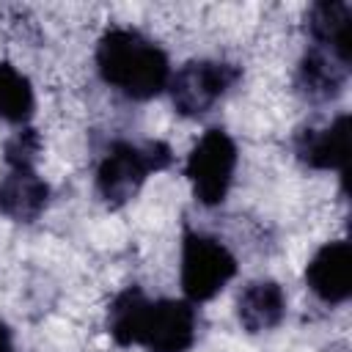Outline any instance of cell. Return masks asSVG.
<instances>
[{
  "mask_svg": "<svg viewBox=\"0 0 352 352\" xmlns=\"http://www.w3.org/2000/svg\"><path fill=\"white\" fill-rule=\"evenodd\" d=\"M173 162V151L162 140H146V143H129L116 140L104 151L99 168H96V192L110 206L118 209L129 204L146 179L157 170H165Z\"/></svg>",
  "mask_w": 352,
  "mask_h": 352,
  "instance_id": "cell-3",
  "label": "cell"
},
{
  "mask_svg": "<svg viewBox=\"0 0 352 352\" xmlns=\"http://www.w3.org/2000/svg\"><path fill=\"white\" fill-rule=\"evenodd\" d=\"M107 336L118 346H143L146 352H187L198 336V314L187 300H151L138 286L113 297L104 316Z\"/></svg>",
  "mask_w": 352,
  "mask_h": 352,
  "instance_id": "cell-1",
  "label": "cell"
},
{
  "mask_svg": "<svg viewBox=\"0 0 352 352\" xmlns=\"http://www.w3.org/2000/svg\"><path fill=\"white\" fill-rule=\"evenodd\" d=\"M305 28L314 47H322L352 66V6L346 0L314 3L308 8Z\"/></svg>",
  "mask_w": 352,
  "mask_h": 352,
  "instance_id": "cell-10",
  "label": "cell"
},
{
  "mask_svg": "<svg viewBox=\"0 0 352 352\" xmlns=\"http://www.w3.org/2000/svg\"><path fill=\"white\" fill-rule=\"evenodd\" d=\"M0 352H14V330L0 319Z\"/></svg>",
  "mask_w": 352,
  "mask_h": 352,
  "instance_id": "cell-15",
  "label": "cell"
},
{
  "mask_svg": "<svg viewBox=\"0 0 352 352\" xmlns=\"http://www.w3.org/2000/svg\"><path fill=\"white\" fill-rule=\"evenodd\" d=\"M50 204V184L36 168H8L0 179V214L16 223H33Z\"/></svg>",
  "mask_w": 352,
  "mask_h": 352,
  "instance_id": "cell-11",
  "label": "cell"
},
{
  "mask_svg": "<svg viewBox=\"0 0 352 352\" xmlns=\"http://www.w3.org/2000/svg\"><path fill=\"white\" fill-rule=\"evenodd\" d=\"M286 316V294L278 280H250L236 297V319L248 333L275 330Z\"/></svg>",
  "mask_w": 352,
  "mask_h": 352,
  "instance_id": "cell-12",
  "label": "cell"
},
{
  "mask_svg": "<svg viewBox=\"0 0 352 352\" xmlns=\"http://www.w3.org/2000/svg\"><path fill=\"white\" fill-rule=\"evenodd\" d=\"M33 110L36 94L30 80L8 60H0V118L14 126H28Z\"/></svg>",
  "mask_w": 352,
  "mask_h": 352,
  "instance_id": "cell-13",
  "label": "cell"
},
{
  "mask_svg": "<svg viewBox=\"0 0 352 352\" xmlns=\"http://www.w3.org/2000/svg\"><path fill=\"white\" fill-rule=\"evenodd\" d=\"M41 151V135L33 126H22L3 146V160L8 168H36Z\"/></svg>",
  "mask_w": 352,
  "mask_h": 352,
  "instance_id": "cell-14",
  "label": "cell"
},
{
  "mask_svg": "<svg viewBox=\"0 0 352 352\" xmlns=\"http://www.w3.org/2000/svg\"><path fill=\"white\" fill-rule=\"evenodd\" d=\"M234 275H236V256L217 236H209L204 231H184L179 283L187 302L198 305L217 297Z\"/></svg>",
  "mask_w": 352,
  "mask_h": 352,
  "instance_id": "cell-4",
  "label": "cell"
},
{
  "mask_svg": "<svg viewBox=\"0 0 352 352\" xmlns=\"http://www.w3.org/2000/svg\"><path fill=\"white\" fill-rule=\"evenodd\" d=\"M236 165H239V148L234 138L220 126L206 129L195 140L184 162V173L190 179L195 201L209 209L220 206L228 198Z\"/></svg>",
  "mask_w": 352,
  "mask_h": 352,
  "instance_id": "cell-5",
  "label": "cell"
},
{
  "mask_svg": "<svg viewBox=\"0 0 352 352\" xmlns=\"http://www.w3.org/2000/svg\"><path fill=\"white\" fill-rule=\"evenodd\" d=\"M294 157L311 170H338L349 162V116L341 113L324 126H305L294 135Z\"/></svg>",
  "mask_w": 352,
  "mask_h": 352,
  "instance_id": "cell-7",
  "label": "cell"
},
{
  "mask_svg": "<svg viewBox=\"0 0 352 352\" xmlns=\"http://www.w3.org/2000/svg\"><path fill=\"white\" fill-rule=\"evenodd\" d=\"M349 63L338 60L333 52L322 50V47H308L297 63V77H294V85H297V94L314 104H327V102H336L344 88H346V80H349Z\"/></svg>",
  "mask_w": 352,
  "mask_h": 352,
  "instance_id": "cell-9",
  "label": "cell"
},
{
  "mask_svg": "<svg viewBox=\"0 0 352 352\" xmlns=\"http://www.w3.org/2000/svg\"><path fill=\"white\" fill-rule=\"evenodd\" d=\"M242 69L226 60H187L176 72H170L168 94L179 116L184 118H201L214 110L217 102H223L231 88L239 82Z\"/></svg>",
  "mask_w": 352,
  "mask_h": 352,
  "instance_id": "cell-6",
  "label": "cell"
},
{
  "mask_svg": "<svg viewBox=\"0 0 352 352\" xmlns=\"http://www.w3.org/2000/svg\"><path fill=\"white\" fill-rule=\"evenodd\" d=\"M99 77L126 99L148 102L168 88L170 58L168 52L135 28H110L96 41Z\"/></svg>",
  "mask_w": 352,
  "mask_h": 352,
  "instance_id": "cell-2",
  "label": "cell"
},
{
  "mask_svg": "<svg viewBox=\"0 0 352 352\" xmlns=\"http://www.w3.org/2000/svg\"><path fill=\"white\" fill-rule=\"evenodd\" d=\"M305 286L327 305H341L352 294V248L346 239L324 242L305 267Z\"/></svg>",
  "mask_w": 352,
  "mask_h": 352,
  "instance_id": "cell-8",
  "label": "cell"
}]
</instances>
